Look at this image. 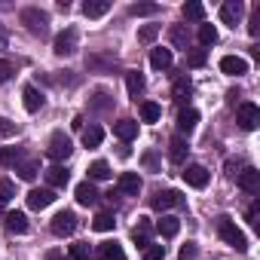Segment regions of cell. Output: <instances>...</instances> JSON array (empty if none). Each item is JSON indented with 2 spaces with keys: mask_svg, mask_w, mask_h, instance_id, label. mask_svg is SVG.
Listing matches in <instances>:
<instances>
[{
  "mask_svg": "<svg viewBox=\"0 0 260 260\" xmlns=\"http://www.w3.org/2000/svg\"><path fill=\"white\" fill-rule=\"evenodd\" d=\"M13 77V64L10 61H4V58H0V83H7Z\"/></svg>",
  "mask_w": 260,
  "mask_h": 260,
  "instance_id": "7dc6e473",
  "label": "cell"
},
{
  "mask_svg": "<svg viewBox=\"0 0 260 260\" xmlns=\"http://www.w3.org/2000/svg\"><path fill=\"white\" fill-rule=\"evenodd\" d=\"M128 13H132V16H153V13H159V7L156 4H132Z\"/></svg>",
  "mask_w": 260,
  "mask_h": 260,
  "instance_id": "f35d334b",
  "label": "cell"
},
{
  "mask_svg": "<svg viewBox=\"0 0 260 260\" xmlns=\"http://www.w3.org/2000/svg\"><path fill=\"white\" fill-rule=\"evenodd\" d=\"M184 181H187L190 187L202 190V187L208 184V169H205V166H196V162H193V166H187V169H184Z\"/></svg>",
  "mask_w": 260,
  "mask_h": 260,
  "instance_id": "9c48e42d",
  "label": "cell"
},
{
  "mask_svg": "<svg viewBox=\"0 0 260 260\" xmlns=\"http://www.w3.org/2000/svg\"><path fill=\"white\" fill-rule=\"evenodd\" d=\"M217 233H220V239H223L230 248H236L239 254L248 251V239H245V233H242L230 217H220V220H217Z\"/></svg>",
  "mask_w": 260,
  "mask_h": 260,
  "instance_id": "7a4b0ae2",
  "label": "cell"
},
{
  "mask_svg": "<svg viewBox=\"0 0 260 260\" xmlns=\"http://www.w3.org/2000/svg\"><path fill=\"white\" fill-rule=\"evenodd\" d=\"M16 172H19V178H22V181H34V178H37V172H40V162H37V159H19Z\"/></svg>",
  "mask_w": 260,
  "mask_h": 260,
  "instance_id": "484cf974",
  "label": "cell"
},
{
  "mask_svg": "<svg viewBox=\"0 0 260 260\" xmlns=\"http://www.w3.org/2000/svg\"><path fill=\"white\" fill-rule=\"evenodd\" d=\"M89 257H92L89 242H77V245H71V260H89Z\"/></svg>",
  "mask_w": 260,
  "mask_h": 260,
  "instance_id": "74e56055",
  "label": "cell"
},
{
  "mask_svg": "<svg viewBox=\"0 0 260 260\" xmlns=\"http://www.w3.org/2000/svg\"><path fill=\"white\" fill-rule=\"evenodd\" d=\"M169 37H172V43H175L178 49H184V52H187V46H190V34H187V28H184V25H175V28L169 31Z\"/></svg>",
  "mask_w": 260,
  "mask_h": 260,
  "instance_id": "83f0119b",
  "label": "cell"
},
{
  "mask_svg": "<svg viewBox=\"0 0 260 260\" xmlns=\"http://www.w3.org/2000/svg\"><path fill=\"white\" fill-rule=\"evenodd\" d=\"M184 19H190V22H202V19H205V7L196 4V0H190V4H184Z\"/></svg>",
  "mask_w": 260,
  "mask_h": 260,
  "instance_id": "e575fe53",
  "label": "cell"
},
{
  "mask_svg": "<svg viewBox=\"0 0 260 260\" xmlns=\"http://www.w3.org/2000/svg\"><path fill=\"white\" fill-rule=\"evenodd\" d=\"M98 260H125V251L116 242H101L98 245Z\"/></svg>",
  "mask_w": 260,
  "mask_h": 260,
  "instance_id": "ffe728a7",
  "label": "cell"
},
{
  "mask_svg": "<svg viewBox=\"0 0 260 260\" xmlns=\"http://www.w3.org/2000/svg\"><path fill=\"white\" fill-rule=\"evenodd\" d=\"M7 43H10V34H7L4 25H0V49H7Z\"/></svg>",
  "mask_w": 260,
  "mask_h": 260,
  "instance_id": "c3c4849f",
  "label": "cell"
},
{
  "mask_svg": "<svg viewBox=\"0 0 260 260\" xmlns=\"http://www.w3.org/2000/svg\"><path fill=\"white\" fill-rule=\"evenodd\" d=\"M236 122L245 128V132H254V128L260 125V107H257L254 101L239 104V110H236Z\"/></svg>",
  "mask_w": 260,
  "mask_h": 260,
  "instance_id": "3957f363",
  "label": "cell"
},
{
  "mask_svg": "<svg viewBox=\"0 0 260 260\" xmlns=\"http://www.w3.org/2000/svg\"><path fill=\"white\" fill-rule=\"evenodd\" d=\"M89 178H92V181H107V178H110V166H107L104 159H95V162L89 166Z\"/></svg>",
  "mask_w": 260,
  "mask_h": 260,
  "instance_id": "d6a6232c",
  "label": "cell"
},
{
  "mask_svg": "<svg viewBox=\"0 0 260 260\" xmlns=\"http://www.w3.org/2000/svg\"><path fill=\"white\" fill-rule=\"evenodd\" d=\"M159 116H162V107L156 101H144L141 104V119L144 122H159Z\"/></svg>",
  "mask_w": 260,
  "mask_h": 260,
  "instance_id": "f546056e",
  "label": "cell"
},
{
  "mask_svg": "<svg viewBox=\"0 0 260 260\" xmlns=\"http://www.w3.org/2000/svg\"><path fill=\"white\" fill-rule=\"evenodd\" d=\"M196 254H199V248H196L193 242H187V245L178 251V260H196Z\"/></svg>",
  "mask_w": 260,
  "mask_h": 260,
  "instance_id": "f6af8a7d",
  "label": "cell"
},
{
  "mask_svg": "<svg viewBox=\"0 0 260 260\" xmlns=\"http://www.w3.org/2000/svg\"><path fill=\"white\" fill-rule=\"evenodd\" d=\"M248 223H251L254 230H260V199H254V202L248 205Z\"/></svg>",
  "mask_w": 260,
  "mask_h": 260,
  "instance_id": "60d3db41",
  "label": "cell"
},
{
  "mask_svg": "<svg viewBox=\"0 0 260 260\" xmlns=\"http://www.w3.org/2000/svg\"><path fill=\"white\" fill-rule=\"evenodd\" d=\"M13 196H16V187H13V181L0 178V205H4V202H10Z\"/></svg>",
  "mask_w": 260,
  "mask_h": 260,
  "instance_id": "ab89813d",
  "label": "cell"
},
{
  "mask_svg": "<svg viewBox=\"0 0 260 260\" xmlns=\"http://www.w3.org/2000/svg\"><path fill=\"white\" fill-rule=\"evenodd\" d=\"M150 233H153L150 220H147V217H138V226L132 230V239H135L141 248H147V245H150Z\"/></svg>",
  "mask_w": 260,
  "mask_h": 260,
  "instance_id": "7402d4cb",
  "label": "cell"
},
{
  "mask_svg": "<svg viewBox=\"0 0 260 260\" xmlns=\"http://www.w3.org/2000/svg\"><path fill=\"white\" fill-rule=\"evenodd\" d=\"M236 184H239L245 193L257 196V193H260V172H257L254 166H245L242 172H236Z\"/></svg>",
  "mask_w": 260,
  "mask_h": 260,
  "instance_id": "5b68a950",
  "label": "cell"
},
{
  "mask_svg": "<svg viewBox=\"0 0 260 260\" xmlns=\"http://www.w3.org/2000/svg\"><path fill=\"white\" fill-rule=\"evenodd\" d=\"M220 71L230 74V77H242V74H248V61L239 58V55H223L220 58Z\"/></svg>",
  "mask_w": 260,
  "mask_h": 260,
  "instance_id": "7c38bea8",
  "label": "cell"
},
{
  "mask_svg": "<svg viewBox=\"0 0 260 260\" xmlns=\"http://www.w3.org/2000/svg\"><path fill=\"white\" fill-rule=\"evenodd\" d=\"M52 202H55V190H49V187H43V190H31V193H28V205H31L34 211L49 208Z\"/></svg>",
  "mask_w": 260,
  "mask_h": 260,
  "instance_id": "30bf717a",
  "label": "cell"
},
{
  "mask_svg": "<svg viewBox=\"0 0 260 260\" xmlns=\"http://www.w3.org/2000/svg\"><path fill=\"white\" fill-rule=\"evenodd\" d=\"M86 64H89V68H113V64H116V55H113V58H98V55H86Z\"/></svg>",
  "mask_w": 260,
  "mask_h": 260,
  "instance_id": "b9f144b4",
  "label": "cell"
},
{
  "mask_svg": "<svg viewBox=\"0 0 260 260\" xmlns=\"http://www.w3.org/2000/svg\"><path fill=\"white\" fill-rule=\"evenodd\" d=\"M19 159H22V150L19 147H4V150H0V166H4V169L19 166Z\"/></svg>",
  "mask_w": 260,
  "mask_h": 260,
  "instance_id": "4dcf8cb0",
  "label": "cell"
},
{
  "mask_svg": "<svg viewBox=\"0 0 260 260\" xmlns=\"http://www.w3.org/2000/svg\"><path fill=\"white\" fill-rule=\"evenodd\" d=\"M199 43L202 46H214L217 43V28L214 25H199Z\"/></svg>",
  "mask_w": 260,
  "mask_h": 260,
  "instance_id": "d590c367",
  "label": "cell"
},
{
  "mask_svg": "<svg viewBox=\"0 0 260 260\" xmlns=\"http://www.w3.org/2000/svg\"><path fill=\"white\" fill-rule=\"evenodd\" d=\"M22 25L34 37H46L49 34V13L40 10V7H28V10H22Z\"/></svg>",
  "mask_w": 260,
  "mask_h": 260,
  "instance_id": "6da1fadb",
  "label": "cell"
},
{
  "mask_svg": "<svg viewBox=\"0 0 260 260\" xmlns=\"http://www.w3.org/2000/svg\"><path fill=\"white\" fill-rule=\"evenodd\" d=\"M205 61H208V49H190V55H187L190 68H202Z\"/></svg>",
  "mask_w": 260,
  "mask_h": 260,
  "instance_id": "8d00e7d4",
  "label": "cell"
},
{
  "mask_svg": "<svg viewBox=\"0 0 260 260\" xmlns=\"http://www.w3.org/2000/svg\"><path fill=\"white\" fill-rule=\"evenodd\" d=\"M187 153H190V144H187V138L175 135V138L169 141V159H172V162H184V159H187Z\"/></svg>",
  "mask_w": 260,
  "mask_h": 260,
  "instance_id": "9a60e30c",
  "label": "cell"
},
{
  "mask_svg": "<svg viewBox=\"0 0 260 260\" xmlns=\"http://www.w3.org/2000/svg\"><path fill=\"white\" fill-rule=\"evenodd\" d=\"M71 150H74V144H71V138H68L64 132H55V135L49 138V147H46L49 159H55V162H64V159L71 156Z\"/></svg>",
  "mask_w": 260,
  "mask_h": 260,
  "instance_id": "277c9868",
  "label": "cell"
},
{
  "mask_svg": "<svg viewBox=\"0 0 260 260\" xmlns=\"http://www.w3.org/2000/svg\"><path fill=\"white\" fill-rule=\"evenodd\" d=\"M46 260H61V254H58V251H49V254H46Z\"/></svg>",
  "mask_w": 260,
  "mask_h": 260,
  "instance_id": "681fc988",
  "label": "cell"
},
{
  "mask_svg": "<svg viewBox=\"0 0 260 260\" xmlns=\"http://www.w3.org/2000/svg\"><path fill=\"white\" fill-rule=\"evenodd\" d=\"M113 132H116L122 141H132V138L138 135V122H135V119H119V122L113 125Z\"/></svg>",
  "mask_w": 260,
  "mask_h": 260,
  "instance_id": "cb8c5ba5",
  "label": "cell"
},
{
  "mask_svg": "<svg viewBox=\"0 0 260 260\" xmlns=\"http://www.w3.org/2000/svg\"><path fill=\"white\" fill-rule=\"evenodd\" d=\"M116 193H122V196H138V193H141V178H138V172H122V175H119V184H116Z\"/></svg>",
  "mask_w": 260,
  "mask_h": 260,
  "instance_id": "ba28073f",
  "label": "cell"
},
{
  "mask_svg": "<svg viewBox=\"0 0 260 260\" xmlns=\"http://www.w3.org/2000/svg\"><path fill=\"white\" fill-rule=\"evenodd\" d=\"M242 13H245L242 0H226V4L220 7V19H223V25H233V28H236V22L242 19Z\"/></svg>",
  "mask_w": 260,
  "mask_h": 260,
  "instance_id": "4fadbf2b",
  "label": "cell"
},
{
  "mask_svg": "<svg viewBox=\"0 0 260 260\" xmlns=\"http://www.w3.org/2000/svg\"><path fill=\"white\" fill-rule=\"evenodd\" d=\"M166 257V245H147L144 248V260H162Z\"/></svg>",
  "mask_w": 260,
  "mask_h": 260,
  "instance_id": "7bdbcfd3",
  "label": "cell"
},
{
  "mask_svg": "<svg viewBox=\"0 0 260 260\" xmlns=\"http://www.w3.org/2000/svg\"><path fill=\"white\" fill-rule=\"evenodd\" d=\"M156 211H166V208H175V205H184V196L178 190H166V193H156L153 202H150Z\"/></svg>",
  "mask_w": 260,
  "mask_h": 260,
  "instance_id": "8fae6325",
  "label": "cell"
},
{
  "mask_svg": "<svg viewBox=\"0 0 260 260\" xmlns=\"http://www.w3.org/2000/svg\"><path fill=\"white\" fill-rule=\"evenodd\" d=\"M156 34H159V28H156V25H144V28H141V34H138V40H141V43H150V40H156Z\"/></svg>",
  "mask_w": 260,
  "mask_h": 260,
  "instance_id": "ee69618b",
  "label": "cell"
},
{
  "mask_svg": "<svg viewBox=\"0 0 260 260\" xmlns=\"http://www.w3.org/2000/svg\"><path fill=\"white\" fill-rule=\"evenodd\" d=\"M196 122H199V113H196L193 107H184V110L178 113V132H181V138L193 132V128H196Z\"/></svg>",
  "mask_w": 260,
  "mask_h": 260,
  "instance_id": "5bb4252c",
  "label": "cell"
},
{
  "mask_svg": "<svg viewBox=\"0 0 260 260\" xmlns=\"http://www.w3.org/2000/svg\"><path fill=\"white\" fill-rule=\"evenodd\" d=\"M77 52V31L74 28H64L58 37H55V55H74Z\"/></svg>",
  "mask_w": 260,
  "mask_h": 260,
  "instance_id": "52a82bcc",
  "label": "cell"
},
{
  "mask_svg": "<svg viewBox=\"0 0 260 260\" xmlns=\"http://www.w3.org/2000/svg\"><path fill=\"white\" fill-rule=\"evenodd\" d=\"M25 107H28L31 113H37V110L43 107V95H40L34 86H25Z\"/></svg>",
  "mask_w": 260,
  "mask_h": 260,
  "instance_id": "f1b7e54d",
  "label": "cell"
},
{
  "mask_svg": "<svg viewBox=\"0 0 260 260\" xmlns=\"http://www.w3.org/2000/svg\"><path fill=\"white\" fill-rule=\"evenodd\" d=\"M49 226H52V233L61 236V239H64V236H74V230H77V214H74V211H58Z\"/></svg>",
  "mask_w": 260,
  "mask_h": 260,
  "instance_id": "8992f818",
  "label": "cell"
},
{
  "mask_svg": "<svg viewBox=\"0 0 260 260\" xmlns=\"http://www.w3.org/2000/svg\"><path fill=\"white\" fill-rule=\"evenodd\" d=\"M77 202L80 205H95L98 202V190H95V184L92 181H83V184H77Z\"/></svg>",
  "mask_w": 260,
  "mask_h": 260,
  "instance_id": "2e32d148",
  "label": "cell"
},
{
  "mask_svg": "<svg viewBox=\"0 0 260 260\" xmlns=\"http://www.w3.org/2000/svg\"><path fill=\"white\" fill-rule=\"evenodd\" d=\"M113 223H116V220H113V214H110V211H98V214H95V220H92V226H95L98 233H110V230H113Z\"/></svg>",
  "mask_w": 260,
  "mask_h": 260,
  "instance_id": "836d02e7",
  "label": "cell"
},
{
  "mask_svg": "<svg viewBox=\"0 0 260 260\" xmlns=\"http://www.w3.org/2000/svg\"><path fill=\"white\" fill-rule=\"evenodd\" d=\"M150 64H153L156 71H166V68H172V49H162V46H156V49L150 52Z\"/></svg>",
  "mask_w": 260,
  "mask_h": 260,
  "instance_id": "d4e9b609",
  "label": "cell"
},
{
  "mask_svg": "<svg viewBox=\"0 0 260 260\" xmlns=\"http://www.w3.org/2000/svg\"><path fill=\"white\" fill-rule=\"evenodd\" d=\"M248 31H251V37H257V34H260V7H254V13H251V25H248Z\"/></svg>",
  "mask_w": 260,
  "mask_h": 260,
  "instance_id": "bcb514c9",
  "label": "cell"
},
{
  "mask_svg": "<svg viewBox=\"0 0 260 260\" xmlns=\"http://www.w3.org/2000/svg\"><path fill=\"white\" fill-rule=\"evenodd\" d=\"M190 95H193V83H190V77H178L175 86H172V98H175L178 104H184Z\"/></svg>",
  "mask_w": 260,
  "mask_h": 260,
  "instance_id": "e0dca14e",
  "label": "cell"
},
{
  "mask_svg": "<svg viewBox=\"0 0 260 260\" xmlns=\"http://www.w3.org/2000/svg\"><path fill=\"white\" fill-rule=\"evenodd\" d=\"M125 86H128V95L132 98H138L141 92H144V77H141V71H125Z\"/></svg>",
  "mask_w": 260,
  "mask_h": 260,
  "instance_id": "603a6c76",
  "label": "cell"
},
{
  "mask_svg": "<svg viewBox=\"0 0 260 260\" xmlns=\"http://www.w3.org/2000/svg\"><path fill=\"white\" fill-rule=\"evenodd\" d=\"M7 230L10 233H28V217L22 214V211H13V214H7Z\"/></svg>",
  "mask_w": 260,
  "mask_h": 260,
  "instance_id": "4316f807",
  "label": "cell"
},
{
  "mask_svg": "<svg viewBox=\"0 0 260 260\" xmlns=\"http://www.w3.org/2000/svg\"><path fill=\"white\" fill-rule=\"evenodd\" d=\"M46 181H49V190H58L71 181V175H68L64 166H52V169H46Z\"/></svg>",
  "mask_w": 260,
  "mask_h": 260,
  "instance_id": "ac0fdd59",
  "label": "cell"
},
{
  "mask_svg": "<svg viewBox=\"0 0 260 260\" xmlns=\"http://www.w3.org/2000/svg\"><path fill=\"white\" fill-rule=\"evenodd\" d=\"M101 138H104L101 125H89V128H83V144H86V147H98Z\"/></svg>",
  "mask_w": 260,
  "mask_h": 260,
  "instance_id": "1f68e13d",
  "label": "cell"
},
{
  "mask_svg": "<svg viewBox=\"0 0 260 260\" xmlns=\"http://www.w3.org/2000/svg\"><path fill=\"white\" fill-rule=\"evenodd\" d=\"M110 10V0H86L83 4V16L86 19H101Z\"/></svg>",
  "mask_w": 260,
  "mask_h": 260,
  "instance_id": "44dd1931",
  "label": "cell"
},
{
  "mask_svg": "<svg viewBox=\"0 0 260 260\" xmlns=\"http://www.w3.org/2000/svg\"><path fill=\"white\" fill-rule=\"evenodd\" d=\"M178 230H181V220H178V217H172V214H162V217H159V223H156V233H159L162 239L178 236Z\"/></svg>",
  "mask_w": 260,
  "mask_h": 260,
  "instance_id": "d6986e66",
  "label": "cell"
}]
</instances>
